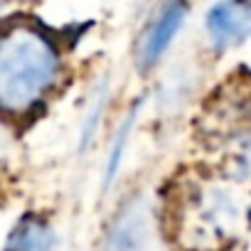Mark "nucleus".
<instances>
[{"label": "nucleus", "mask_w": 251, "mask_h": 251, "mask_svg": "<svg viewBox=\"0 0 251 251\" xmlns=\"http://www.w3.org/2000/svg\"><path fill=\"white\" fill-rule=\"evenodd\" d=\"M249 212L224 177H175L163 204L165 236L180 251H231Z\"/></svg>", "instance_id": "obj_1"}, {"label": "nucleus", "mask_w": 251, "mask_h": 251, "mask_svg": "<svg viewBox=\"0 0 251 251\" xmlns=\"http://www.w3.org/2000/svg\"><path fill=\"white\" fill-rule=\"evenodd\" d=\"M59 76L62 52L47 30L27 20L0 27V116L27 118L37 113Z\"/></svg>", "instance_id": "obj_2"}, {"label": "nucleus", "mask_w": 251, "mask_h": 251, "mask_svg": "<svg viewBox=\"0 0 251 251\" xmlns=\"http://www.w3.org/2000/svg\"><path fill=\"white\" fill-rule=\"evenodd\" d=\"M200 133L224 180L251 185V84H224L204 106Z\"/></svg>", "instance_id": "obj_3"}, {"label": "nucleus", "mask_w": 251, "mask_h": 251, "mask_svg": "<svg viewBox=\"0 0 251 251\" xmlns=\"http://www.w3.org/2000/svg\"><path fill=\"white\" fill-rule=\"evenodd\" d=\"M153 234V207L146 195L126 200L103 236V251H148Z\"/></svg>", "instance_id": "obj_4"}, {"label": "nucleus", "mask_w": 251, "mask_h": 251, "mask_svg": "<svg viewBox=\"0 0 251 251\" xmlns=\"http://www.w3.org/2000/svg\"><path fill=\"white\" fill-rule=\"evenodd\" d=\"M190 13V3L187 0H163L158 13L153 15V20L148 23V27L143 30L141 40H138V50H136V64L146 72L151 67H155L163 54L173 47L175 37L180 35L185 20Z\"/></svg>", "instance_id": "obj_5"}, {"label": "nucleus", "mask_w": 251, "mask_h": 251, "mask_svg": "<svg viewBox=\"0 0 251 251\" xmlns=\"http://www.w3.org/2000/svg\"><path fill=\"white\" fill-rule=\"evenodd\" d=\"M204 30L217 52L244 45L251 37V0H217L204 15Z\"/></svg>", "instance_id": "obj_6"}, {"label": "nucleus", "mask_w": 251, "mask_h": 251, "mask_svg": "<svg viewBox=\"0 0 251 251\" xmlns=\"http://www.w3.org/2000/svg\"><path fill=\"white\" fill-rule=\"evenodd\" d=\"M59 236L40 214H25L10 231L3 251H57Z\"/></svg>", "instance_id": "obj_7"}, {"label": "nucleus", "mask_w": 251, "mask_h": 251, "mask_svg": "<svg viewBox=\"0 0 251 251\" xmlns=\"http://www.w3.org/2000/svg\"><path fill=\"white\" fill-rule=\"evenodd\" d=\"M141 101L133 103L126 116L121 118V123L116 126V133H113V141L108 146V155H106V168H103V187H111L118 170H121V163H123V155H126V148L131 143V136H133V128H136V121H138V113H141Z\"/></svg>", "instance_id": "obj_8"}, {"label": "nucleus", "mask_w": 251, "mask_h": 251, "mask_svg": "<svg viewBox=\"0 0 251 251\" xmlns=\"http://www.w3.org/2000/svg\"><path fill=\"white\" fill-rule=\"evenodd\" d=\"M106 103H108V84L103 81L101 89H96V94L91 96V103L84 111V121L79 126V151H86L94 143V138L99 133V126H101V118L106 113Z\"/></svg>", "instance_id": "obj_9"}, {"label": "nucleus", "mask_w": 251, "mask_h": 251, "mask_svg": "<svg viewBox=\"0 0 251 251\" xmlns=\"http://www.w3.org/2000/svg\"><path fill=\"white\" fill-rule=\"evenodd\" d=\"M0 3H18V0H0Z\"/></svg>", "instance_id": "obj_10"}, {"label": "nucleus", "mask_w": 251, "mask_h": 251, "mask_svg": "<svg viewBox=\"0 0 251 251\" xmlns=\"http://www.w3.org/2000/svg\"><path fill=\"white\" fill-rule=\"evenodd\" d=\"M0 153H3V136H0Z\"/></svg>", "instance_id": "obj_11"}]
</instances>
